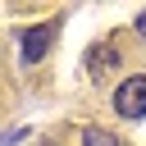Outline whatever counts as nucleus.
Returning a JSON list of instances; mask_svg holds the SVG:
<instances>
[{
    "mask_svg": "<svg viewBox=\"0 0 146 146\" xmlns=\"http://www.w3.org/2000/svg\"><path fill=\"white\" fill-rule=\"evenodd\" d=\"M114 64H119V55H114V50H110V46H105V50H100V46H96V50H91V73H110V68H114Z\"/></svg>",
    "mask_w": 146,
    "mask_h": 146,
    "instance_id": "obj_3",
    "label": "nucleus"
},
{
    "mask_svg": "<svg viewBox=\"0 0 146 146\" xmlns=\"http://www.w3.org/2000/svg\"><path fill=\"white\" fill-rule=\"evenodd\" d=\"M41 146H55V141H41Z\"/></svg>",
    "mask_w": 146,
    "mask_h": 146,
    "instance_id": "obj_5",
    "label": "nucleus"
},
{
    "mask_svg": "<svg viewBox=\"0 0 146 146\" xmlns=\"http://www.w3.org/2000/svg\"><path fill=\"white\" fill-rule=\"evenodd\" d=\"M114 110L123 119H146V73L128 78L119 91H114Z\"/></svg>",
    "mask_w": 146,
    "mask_h": 146,
    "instance_id": "obj_1",
    "label": "nucleus"
},
{
    "mask_svg": "<svg viewBox=\"0 0 146 146\" xmlns=\"http://www.w3.org/2000/svg\"><path fill=\"white\" fill-rule=\"evenodd\" d=\"M50 41H55V23H36V27H27V32H23V41H18V46H23V59H27V64H36V59L50 50Z\"/></svg>",
    "mask_w": 146,
    "mask_h": 146,
    "instance_id": "obj_2",
    "label": "nucleus"
},
{
    "mask_svg": "<svg viewBox=\"0 0 146 146\" xmlns=\"http://www.w3.org/2000/svg\"><path fill=\"white\" fill-rule=\"evenodd\" d=\"M82 141H87V146H119V137H114V132H105V128H87V132H82Z\"/></svg>",
    "mask_w": 146,
    "mask_h": 146,
    "instance_id": "obj_4",
    "label": "nucleus"
}]
</instances>
